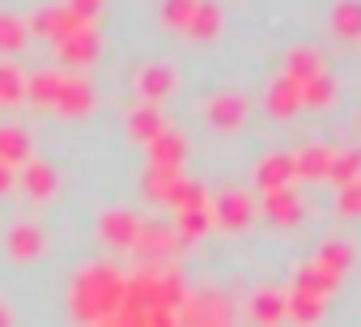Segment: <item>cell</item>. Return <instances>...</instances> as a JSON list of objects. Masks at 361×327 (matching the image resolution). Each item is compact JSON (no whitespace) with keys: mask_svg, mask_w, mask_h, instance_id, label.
<instances>
[{"mask_svg":"<svg viewBox=\"0 0 361 327\" xmlns=\"http://www.w3.org/2000/svg\"><path fill=\"white\" fill-rule=\"evenodd\" d=\"M123 293H128V280L115 272V268H85L77 280H73V293H68V306H73V319L85 323V327H102L119 314L123 306Z\"/></svg>","mask_w":361,"mask_h":327,"instance_id":"obj_1","label":"cell"},{"mask_svg":"<svg viewBox=\"0 0 361 327\" xmlns=\"http://www.w3.org/2000/svg\"><path fill=\"white\" fill-rule=\"evenodd\" d=\"M174 327H230V302L221 293H196L178 306Z\"/></svg>","mask_w":361,"mask_h":327,"instance_id":"obj_2","label":"cell"},{"mask_svg":"<svg viewBox=\"0 0 361 327\" xmlns=\"http://www.w3.org/2000/svg\"><path fill=\"white\" fill-rule=\"evenodd\" d=\"M204 119L213 123V128H243V119H247V98L238 94V90H221V94H213L209 102H204Z\"/></svg>","mask_w":361,"mask_h":327,"instance_id":"obj_3","label":"cell"},{"mask_svg":"<svg viewBox=\"0 0 361 327\" xmlns=\"http://www.w3.org/2000/svg\"><path fill=\"white\" fill-rule=\"evenodd\" d=\"M255 183L259 192H276V187H293V153H268L255 166Z\"/></svg>","mask_w":361,"mask_h":327,"instance_id":"obj_4","label":"cell"},{"mask_svg":"<svg viewBox=\"0 0 361 327\" xmlns=\"http://www.w3.org/2000/svg\"><path fill=\"white\" fill-rule=\"evenodd\" d=\"M251 221V200L243 196V192H221L217 200H213V226H221V230H243Z\"/></svg>","mask_w":361,"mask_h":327,"instance_id":"obj_5","label":"cell"},{"mask_svg":"<svg viewBox=\"0 0 361 327\" xmlns=\"http://www.w3.org/2000/svg\"><path fill=\"white\" fill-rule=\"evenodd\" d=\"M90 106H94L90 81H85V77H64V81H60V94H56V111H64V115H85Z\"/></svg>","mask_w":361,"mask_h":327,"instance_id":"obj_6","label":"cell"},{"mask_svg":"<svg viewBox=\"0 0 361 327\" xmlns=\"http://www.w3.org/2000/svg\"><path fill=\"white\" fill-rule=\"evenodd\" d=\"M102 238L111 242V247H119V251H132V242H136V230H140V217H132V213H123V209H115V213H106L102 217Z\"/></svg>","mask_w":361,"mask_h":327,"instance_id":"obj_7","label":"cell"},{"mask_svg":"<svg viewBox=\"0 0 361 327\" xmlns=\"http://www.w3.org/2000/svg\"><path fill=\"white\" fill-rule=\"evenodd\" d=\"M174 242H178V234H174L166 221H140L132 247H136L140 255H166V251H174Z\"/></svg>","mask_w":361,"mask_h":327,"instance_id":"obj_8","label":"cell"},{"mask_svg":"<svg viewBox=\"0 0 361 327\" xmlns=\"http://www.w3.org/2000/svg\"><path fill=\"white\" fill-rule=\"evenodd\" d=\"M331 153L327 144H306L293 153V179H327V166H331Z\"/></svg>","mask_w":361,"mask_h":327,"instance_id":"obj_9","label":"cell"},{"mask_svg":"<svg viewBox=\"0 0 361 327\" xmlns=\"http://www.w3.org/2000/svg\"><path fill=\"white\" fill-rule=\"evenodd\" d=\"M336 276H327L319 264H306L302 272H298V280H293V293H302V297H314V302H327L331 293H336Z\"/></svg>","mask_w":361,"mask_h":327,"instance_id":"obj_10","label":"cell"},{"mask_svg":"<svg viewBox=\"0 0 361 327\" xmlns=\"http://www.w3.org/2000/svg\"><path fill=\"white\" fill-rule=\"evenodd\" d=\"M264 213L281 226H293L302 217V200H298L293 187H276V192H264Z\"/></svg>","mask_w":361,"mask_h":327,"instance_id":"obj_11","label":"cell"},{"mask_svg":"<svg viewBox=\"0 0 361 327\" xmlns=\"http://www.w3.org/2000/svg\"><path fill=\"white\" fill-rule=\"evenodd\" d=\"M149 166H183V136L178 132H157L149 140Z\"/></svg>","mask_w":361,"mask_h":327,"instance_id":"obj_12","label":"cell"},{"mask_svg":"<svg viewBox=\"0 0 361 327\" xmlns=\"http://www.w3.org/2000/svg\"><path fill=\"white\" fill-rule=\"evenodd\" d=\"M56 43H60V56H64L68 64H85V60H94L98 30H94V26H81V30H73V35H64V39H56Z\"/></svg>","mask_w":361,"mask_h":327,"instance_id":"obj_13","label":"cell"},{"mask_svg":"<svg viewBox=\"0 0 361 327\" xmlns=\"http://www.w3.org/2000/svg\"><path fill=\"white\" fill-rule=\"evenodd\" d=\"M285 310H289V302H285V293H276V289H259V293L251 297V319H255L259 327H276V323L285 319Z\"/></svg>","mask_w":361,"mask_h":327,"instance_id":"obj_14","label":"cell"},{"mask_svg":"<svg viewBox=\"0 0 361 327\" xmlns=\"http://www.w3.org/2000/svg\"><path fill=\"white\" fill-rule=\"evenodd\" d=\"M298 106H302V85L281 73V77L268 85V111H272V115H293Z\"/></svg>","mask_w":361,"mask_h":327,"instance_id":"obj_15","label":"cell"},{"mask_svg":"<svg viewBox=\"0 0 361 327\" xmlns=\"http://www.w3.org/2000/svg\"><path fill=\"white\" fill-rule=\"evenodd\" d=\"M43 247H47V238H43V230L39 226H18V230H9V255L13 259H39L43 255Z\"/></svg>","mask_w":361,"mask_h":327,"instance_id":"obj_16","label":"cell"},{"mask_svg":"<svg viewBox=\"0 0 361 327\" xmlns=\"http://www.w3.org/2000/svg\"><path fill=\"white\" fill-rule=\"evenodd\" d=\"M217 30H221V9L209 5V0H200L196 13H192V22L183 26V35L196 39V43H204V39H217Z\"/></svg>","mask_w":361,"mask_h":327,"instance_id":"obj_17","label":"cell"},{"mask_svg":"<svg viewBox=\"0 0 361 327\" xmlns=\"http://www.w3.org/2000/svg\"><path fill=\"white\" fill-rule=\"evenodd\" d=\"M56 183H60V179H56V171L47 166V161H35V157L26 161V171H22V187H26L35 200H47V196L56 192Z\"/></svg>","mask_w":361,"mask_h":327,"instance_id":"obj_18","label":"cell"},{"mask_svg":"<svg viewBox=\"0 0 361 327\" xmlns=\"http://www.w3.org/2000/svg\"><path fill=\"white\" fill-rule=\"evenodd\" d=\"M178 183H183V171H178V166H149V171H145V192H149L153 200H161V204L174 196Z\"/></svg>","mask_w":361,"mask_h":327,"instance_id":"obj_19","label":"cell"},{"mask_svg":"<svg viewBox=\"0 0 361 327\" xmlns=\"http://www.w3.org/2000/svg\"><path fill=\"white\" fill-rule=\"evenodd\" d=\"M323 73V60H319V51H310V47H293L289 56H285V77L289 81H310V77H319Z\"/></svg>","mask_w":361,"mask_h":327,"instance_id":"obj_20","label":"cell"},{"mask_svg":"<svg viewBox=\"0 0 361 327\" xmlns=\"http://www.w3.org/2000/svg\"><path fill=\"white\" fill-rule=\"evenodd\" d=\"M136 90L145 94V98H161V94H170L174 90V73L166 68V64H145L140 73H136Z\"/></svg>","mask_w":361,"mask_h":327,"instance_id":"obj_21","label":"cell"},{"mask_svg":"<svg viewBox=\"0 0 361 327\" xmlns=\"http://www.w3.org/2000/svg\"><path fill=\"white\" fill-rule=\"evenodd\" d=\"M128 132H132L136 140H145V144H149L157 132H166V119H161V111L149 102V106H136V111L128 115Z\"/></svg>","mask_w":361,"mask_h":327,"instance_id":"obj_22","label":"cell"},{"mask_svg":"<svg viewBox=\"0 0 361 327\" xmlns=\"http://www.w3.org/2000/svg\"><path fill=\"white\" fill-rule=\"evenodd\" d=\"M357 179H361V149H348V153H331L327 183L344 187V183H357Z\"/></svg>","mask_w":361,"mask_h":327,"instance_id":"obj_23","label":"cell"},{"mask_svg":"<svg viewBox=\"0 0 361 327\" xmlns=\"http://www.w3.org/2000/svg\"><path fill=\"white\" fill-rule=\"evenodd\" d=\"M0 161H5V166L30 161V136L22 128H0Z\"/></svg>","mask_w":361,"mask_h":327,"instance_id":"obj_24","label":"cell"},{"mask_svg":"<svg viewBox=\"0 0 361 327\" xmlns=\"http://www.w3.org/2000/svg\"><path fill=\"white\" fill-rule=\"evenodd\" d=\"M314 264L327 272V276H336V280H344V272L353 268V247H344V242H327L319 255H314Z\"/></svg>","mask_w":361,"mask_h":327,"instance_id":"obj_25","label":"cell"},{"mask_svg":"<svg viewBox=\"0 0 361 327\" xmlns=\"http://www.w3.org/2000/svg\"><path fill=\"white\" fill-rule=\"evenodd\" d=\"M331 26L344 39H361V0H340L331 9Z\"/></svg>","mask_w":361,"mask_h":327,"instance_id":"obj_26","label":"cell"},{"mask_svg":"<svg viewBox=\"0 0 361 327\" xmlns=\"http://www.w3.org/2000/svg\"><path fill=\"white\" fill-rule=\"evenodd\" d=\"M26 35H30V26L22 18L0 13V51H22L26 47Z\"/></svg>","mask_w":361,"mask_h":327,"instance_id":"obj_27","label":"cell"},{"mask_svg":"<svg viewBox=\"0 0 361 327\" xmlns=\"http://www.w3.org/2000/svg\"><path fill=\"white\" fill-rule=\"evenodd\" d=\"M60 81H64V73H39V77H30V81H26V94H30L35 102H43V106H56Z\"/></svg>","mask_w":361,"mask_h":327,"instance_id":"obj_28","label":"cell"},{"mask_svg":"<svg viewBox=\"0 0 361 327\" xmlns=\"http://www.w3.org/2000/svg\"><path fill=\"white\" fill-rule=\"evenodd\" d=\"M331 94H336V81H331L327 73H319V77L302 81V102H310V106H327V102H331Z\"/></svg>","mask_w":361,"mask_h":327,"instance_id":"obj_29","label":"cell"},{"mask_svg":"<svg viewBox=\"0 0 361 327\" xmlns=\"http://www.w3.org/2000/svg\"><path fill=\"white\" fill-rule=\"evenodd\" d=\"M285 302H289V310H285V319H293V323H302V327H306V323H314V319L323 314V302H314V297H302V293H289Z\"/></svg>","mask_w":361,"mask_h":327,"instance_id":"obj_30","label":"cell"},{"mask_svg":"<svg viewBox=\"0 0 361 327\" xmlns=\"http://www.w3.org/2000/svg\"><path fill=\"white\" fill-rule=\"evenodd\" d=\"M196 5H200V0H161V18H166V26H178V30H183V26L192 22Z\"/></svg>","mask_w":361,"mask_h":327,"instance_id":"obj_31","label":"cell"},{"mask_svg":"<svg viewBox=\"0 0 361 327\" xmlns=\"http://www.w3.org/2000/svg\"><path fill=\"white\" fill-rule=\"evenodd\" d=\"M22 94H26V81H22V73L5 64V68H0V98H5V102H18Z\"/></svg>","mask_w":361,"mask_h":327,"instance_id":"obj_32","label":"cell"},{"mask_svg":"<svg viewBox=\"0 0 361 327\" xmlns=\"http://www.w3.org/2000/svg\"><path fill=\"white\" fill-rule=\"evenodd\" d=\"M340 213L344 217H361V179L340 187Z\"/></svg>","mask_w":361,"mask_h":327,"instance_id":"obj_33","label":"cell"},{"mask_svg":"<svg viewBox=\"0 0 361 327\" xmlns=\"http://www.w3.org/2000/svg\"><path fill=\"white\" fill-rule=\"evenodd\" d=\"M13 183H18V179H13V166H5V161H0V196H5Z\"/></svg>","mask_w":361,"mask_h":327,"instance_id":"obj_34","label":"cell"},{"mask_svg":"<svg viewBox=\"0 0 361 327\" xmlns=\"http://www.w3.org/2000/svg\"><path fill=\"white\" fill-rule=\"evenodd\" d=\"M0 327H13V310L5 302H0Z\"/></svg>","mask_w":361,"mask_h":327,"instance_id":"obj_35","label":"cell"}]
</instances>
